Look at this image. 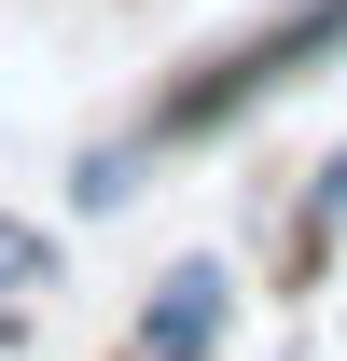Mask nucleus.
Instances as JSON below:
<instances>
[{
  "label": "nucleus",
  "mask_w": 347,
  "mask_h": 361,
  "mask_svg": "<svg viewBox=\"0 0 347 361\" xmlns=\"http://www.w3.org/2000/svg\"><path fill=\"white\" fill-rule=\"evenodd\" d=\"M222 319H236V278H222V264H167L153 306H139V361H209Z\"/></svg>",
  "instance_id": "obj_1"
},
{
  "label": "nucleus",
  "mask_w": 347,
  "mask_h": 361,
  "mask_svg": "<svg viewBox=\"0 0 347 361\" xmlns=\"http://www.w3.org/2000/svg\"><path fill=\"white\" fill-rule=\"evenodd\" d=\"M334 236H347V139H334V167L305 180V223H292V250H305V264H319Z\"/></svg>",
  "instance_id": "obj_2"
},
{
  "label": "nucleus",
  "mask_w": 347,
  "mask_h": 361,
  "mask_svg": "<svg viewBox=\"0 0 347 361\" xmlns=\"http://www.w3.org/2000/svg\"><path fill=\"white\" fill-rule=\"evenodd\" d=\"M42 278H56V236H42V223H0V306L42 292Z\"/></svg>",
  "instance_id": "obj_3"
},
{
  "label": "nucleus",
  "mask_w": 347,
  "mask_h": 361,
  "mask_svg": "<svg viewBox=\"0 0 347 361\" xmlns=\"http://www.w3.org/2000/svg\"><path fill=\"white\" fill-rule=\"evenodd\" d=\"M70 195H84V209H126V195H139V139H111V153H84V180H70Z\"/></svg>",
  "instance_id": "obj_4"
}]
</instances>
